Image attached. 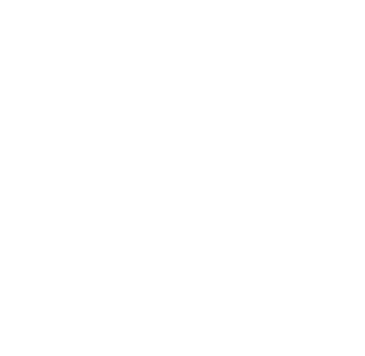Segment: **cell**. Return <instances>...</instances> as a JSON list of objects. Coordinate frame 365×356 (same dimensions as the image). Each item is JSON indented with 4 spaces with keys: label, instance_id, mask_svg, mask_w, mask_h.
Here are the masks:
<instances>
[]
</instances>
